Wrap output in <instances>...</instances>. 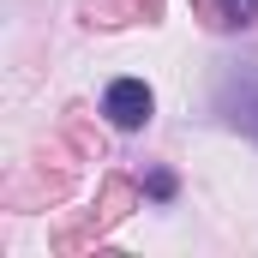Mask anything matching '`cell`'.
Here are the masks:
<instances>
[{
  "instance_id": "277c9868",
  "label": "cell",
  "mask_w": 258,
  "mask_h": 258,
  "mask_svg": "<svg viewBox=\"0 0 258 258\" xmlns=\"http://www.w3.org/2000/svg\"><path fill=\"white\" fill-rule=\"evenodd\" d=\"M144 192L156 198V204H168V198H174V174H168V168H156V174H144Z\"/></svg>"
},
{
  "instance_id": "3957f363",
  "label": "cell",
  "mask_w": 258,
  "mask_h": 258,
  "mask_svg": "<svg viewBox=\"0 0 258 258\" xmlns=\"http://www.w3.org/2000/svg\"><path fill=\"white\" fill-rule=\"evenodd\" d=\"M210 12V24H252L258 18V0H198Z\"/></svg>"
},
{
  "instance_id": "7a4b0ae2",
  "label": "cell",
  "mask_w": 258,
  "mask_h": 258,
  "mask_svg": "<svg viewBox=\"0 0 258 258\" xmlns=\"http://www.w3.org/2000/svg\"><path fill=\"white\" fill-rule=\"evenodd\" d=\"M222 114H228V126H240L246 138H258V78H234L222 90Z\"/></svg>"
},
{
  "instance_id": "6da1fadb",
  "label": "cell",
  "mask_w": 258,
  "mask_h": 258,
  "mask_svg": "<svg viewBox=\"0 0 258 258\" xmlns=\"http://www.w3.org/2000/svg\"><path fill=\"white\" fill-rule=\"evenodd\" d=\"M150 108H156V96H150L144 78H114V84L102 90V114H108L114 132H138L150 120Z\"/></svg>"
}]
</instances>
